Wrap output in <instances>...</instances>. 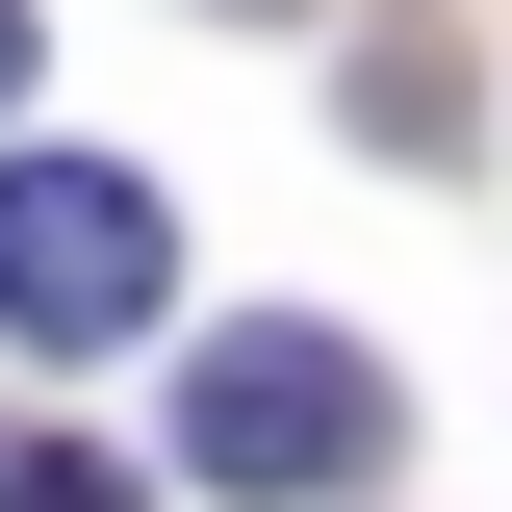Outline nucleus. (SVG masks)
Instances as JSON below:
<instances>
[{
	"label": "nucleus",
	"mask_w": 512,
	"mask_h": 512,
	"mask_svg": "<svg viewBox=\"0 0 512 512\" xmlns=\"http://www.w3.org/2000/svg\"><path fill=\"white\" fill-rule=\"evenodd\" d=\"M384 359L359 333H205L180 359V487H231V512H333V487H384Z\"/></svg>",
	"instance_id": "f257e3e1"
},
{
	"label": "nucleus",
	"mask_w": 512,
	"mask_h": 512,
	"mask_svg": "<svg viewBox=\"0 0 512 512\" xmlns=\"http://www.w3.org/2000/svg\"><path fill=\"white\" fill-rule=\"evenodd\" d=\"M154 308H180V205L128 154H0V333L26 359H128Z\"/></svg>",
	"instance_id": "f03ea898"
},
{
	"label": "nucleus",
	"mask_w": 512,
	"mask_h": 512,
	"mask_svg": "<svg viewBox=\"0 0 512 512\" xmlns=\"http://www.w3.org/2000/svg\"><path fill=\"white\" fill-rule=\"evenodd\" d=\"M0 512H154V487H128L103 436H0Z\"/></svg>",
	"instance_id": "7ed1b4c3"
},
{
	"label": "nucleus",
	"mask_w": 512,
	"mask_h": 512,
	"mask_svg": "<svg viewBox=\"0 0 512 512\" xmlns=\"http://www.w3.org/2000/svg\"><path fill=\"white\" fill-rule=\"evenodd\" d=\"M0 103H26V0H0Z\"/></svg>",
	"instance_id": "20e7f679"
}]
</instances>
